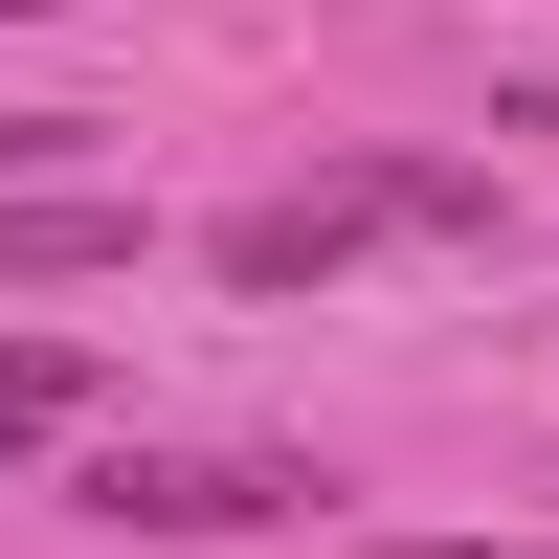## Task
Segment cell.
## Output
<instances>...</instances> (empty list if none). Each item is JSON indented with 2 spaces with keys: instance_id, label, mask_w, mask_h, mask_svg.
<instances>
[{
  "instance_id": "2",
  "label": "cell",
  "mask_w": 559,
  "mask_h": 559,
  "mask_svg": "<svg viewBox=\"0 0 559 559\" xmlns=\"http://www.w3.org/2000/svg\"><path fill=\"white\" fill-rule=\"evenodd\" d=\"M90 515L112 537H247V515H313V471H269V448H112Z\"/></svg>"
},
{
  "instance_id": "1",
  "label": "cell",
  "mask_w": 559,
  "mask_h": 559,
  "mask_svg": "<svg viewBox=\"0 0 559 559\" xmlns=\"http://www.w3.org/2000/svg\"><path fill=\"white\" fill-rule=\"evenodd\" d=\"M492 224H515V202H492V157H336V179H292V202L224 224V292L292 313V292H336L358 247H492Z\"/></svg>"
},
{
  "instance_id": "6",
  "label": "cell",
  "mask_w": 559,
  "mask_h": 559,
  "mask_svg": "<svg viewBox=\"0 0 559 559\" xmlns=\"http://www.w3.org/2000/svg\"><path fill=\"white\" fill-rule=\"evenodd\" d=\"M537 134H559V68H537Z\"/></svg>"
},
{
  "instance_id": "4",
  "label": "cell",
  "mask_w": 559,
  "mask_h": 559,
  "mask_svg": "<svg viewBox=\"0 0 559 559\" xmlns=\"http://www.w3.org/2000/svg\"><path fill=\"white\" fill-rule=\"evenodd\" d=\"M45 426H68V358H45V336H0V448H45Z\"/></svg>"
},
{
  "instance_id": "5",
  "label": "cell",
  "mask_w": 559,
  "mask_h": 559,
  "mask_svg": "<svg viewBox=\"0 0 559 559\" xmlns=\"http://www.w3.org/2000/svg\"><path fill=\"white\" fill-rule=\"evenodd\" d=\"M358 559H559V537H358Z\"/></svg>"
},
{
  "instance_id": "3",
  "label": "cell",
  "mask_w": 559,
  "mask_h": 559,
  "mask_svg": "<svg viewBox=\"0 0 559 559\" xmlns=\"http://www.w3.org/2000/svg\"><path fill=\"white\" fill-rule=\"evenodd\" d=\"M68 269H134V202H0V292H68Z\"/></svg>"
},
{
  "instance_id": "7",
  "label": "cell",
  "mask_w": 559,
  "mask_h": 559,
  "mask_svg": "<svg viewBox=\"0 0 559 559\" xmlns=\"http://www.w3.org/2000/svg\"><path fill=\"white\" fill-rule=\"evenodd\" d=\"M0 23H23V0H0Z\"/></svg>"
}]
</instances>
